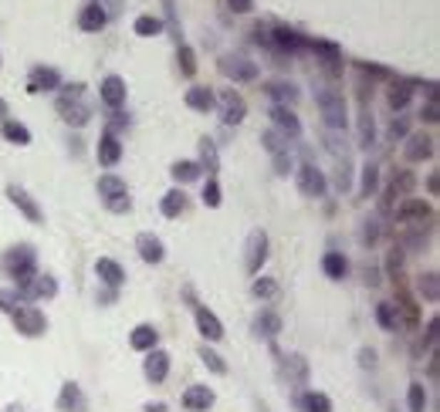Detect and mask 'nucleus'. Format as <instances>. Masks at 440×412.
I'll list each match as a JSON object with an SVG mask.
<instances>
[{"label": "nucleus", "mask_w": 440, "mask_h": 412, "mask_svg": "<svg viewBox=\"0 0 440 412\" xmlns=\"http://www.w3.org/2000/svg\"><path fill=\"white\" fill-rule=\"evenodd\" d=\"M315 105L322 112V122L329 129H346L349 125V108H346V98L339 88H319L315 91Z\"/></svg>", "instance_id": "nucleus-1"}, {"label": "nucleus", "mask_w": 440, "mask_h": 412, "mask_svg": "<svg viewBox=\"0 0 440 412\" xmlns=\"http://www.w3.org/2000/svg\"><path fill=\"white\" fill-rule=\"evenodd\" d=\"M4 271L11 274L17 284H24L27 277H34L38 274V254H34V247H14V250H7V257H4Z\"/></svg>", "instance_id": "nucleus-2"}, {"label": "nucleus", "mask_w": 440, "mask_h": 412, "mask_svg": "<svg viewBox=\"0 0 440 412\" xmlns=\"http://www.w3.org/2000/svg\"><path fill=\"white\" fill-rule=\"evenodd\" d=\"M58 115L65 118L68 125H85L91 118V108L81 102V85H71V88L58 98Z\"/></svg>", "instance_id": "nucleus-3"}, {"label": "nucleus", "mask_w": 440, "mask_h": 412, "mask_svg": "<svg viewBox=\"0 0 440 412\" xmlns=\"http://www.w3.org/2000/svg\"><path fill=\"white\" fill-rule=\"evenodd\" d=\"M11 318H14V328L24 338H38V335H44V328H48V318H44L34 304H17V308L11 311Z\"/></svg>", "instance_id": "nucleus-4"}, {"label": "nucleus", "mask_w": 440, "mask_h": 412, "mask_svg": "<svg viewBox=\"0 0 440 412\" xmlns=\"http://www.w3.org/2000/svg\"><path fill=\"white\" fill-rule=\"evenodd\" d=\"M264 260H268V233H264V230H251V233H247V244H244V271L247 274H258Z\"/></svg>", "instance_id": "nucleus-5"}, {"label": "nucleus", "mask_w": 440, "mask_h": 412, "mask_svg": "<svg viewBox=\"0 0 440 412\" xmlns=\"http://www.w3.org/2000/svg\"><path fill=\"white\" fill-rule=\"evenodd\" d=\"M220 75L231 81H254L258 78V65L244 58V54H224L220 58Z\"/></svg>", "instance_id": "nucleus-6"}, {"label": "nucleus", "mask_w": 440, "mask_h": 412, "mask_svg": "<svg viewBox=\"0 0 440 412\" xmlns=\"http://www.w3.org/2000/svg\"><path fill=\"white\" fill-rule=\"evenodd\" d=\"M298 190L311 200H322L325 190H329V182H325V172L319 166H311V163H301L298 166Z\"/></svg>", "instance_id": "nucleus-7"}, {"label": "nucleus", "mask_w": 440, "mask_h": 412, "mask_svg": "<svg viewBox=\"0 0 440 412\" xmlns=\"http://www.w3.org/2000/svg\"><path fill=\"white\" fill-rule=\"evenodd\" d=\"M17 294H21V301L54 297L58 294V284H54V277H48V274H34V277H27L24 284H17Z\"/></svg>", "instance_id": "nucleus-8"}, {"label": "nucleus", "mask_w": 440, "mask_h": 412, "mask_svg": "<svg viewBox=\"0 0 440 412\" xmlns=\"http://www.w3.org/2000/svg\"><path fill=\"white\" fill-rule=\"evenodd\" d=\"M217 105H220V118H224V125H241V122H244L247 105L234 88L224 91V95L217 98Z\"/></svg>", "instance_id": "nucleus-9"}, {"label": "nucleus", "mask_w": 440, "mask_h": 412, "mask_svg": "<svg viewBox=\"0 0 440 412\" xmlns=\"http://www.w3.org/2000/svg\"><path fill=\"white\" fill-rule=\"evenodd\" d=\"M393 210H396V220H400V223H430V220H434V210H430L424 200H414V196L400 200Z\"/></svg>", "instance_id": "nucleus-10"}, {"label": "nucleus", "mask_w": 440, "mask_h": 412, "mask_svg": "<svg viewBox=\"0 0 440 412\" xmlns=\"http://www.w3.org/2000/svg\"><path fill=\"white\" fill-rule=\"evenodd\" d=\"M268 48H271V51L295 54V51H301V48H309V38H301L291 27H271V44H268Z\"/></svg>", "instance_id": "nucleus-11"}, {"label": "nucleus", "mask_w": 440, "mask_h": 412, "mask_svg": "<svg viewBox=\"0 0 440 412\" xmlns=\"http://www.w3.org/2000/svg\"><path fill=\"white\" fill-rule=\"evenodd\" d=\"M403 155H406V163H424V159L434 155V139H430L427 132H414V135H406Z\"/></svg>", "instance_id": "nucleus-12"}, {"label": "nucleus", "mask_w": 440, "mask_h": 412, "mask_svg": "<svg viewBox=\"0 0 440 412\" xmlns=\"http://www.w3.org/2000/svg\"><path fill=\"white\" fill-rule=\"evenodd\" d=\"M99 98H102L112 112H119V108L126 105V81H122L119 75H109L102 85H99Z\"/></svg>", "instance_id": "nucleus-13"}, {"label": "nucleus", "mask_w": 440, "mask_h": 412, "mask_svg": "<svg viewBox=\"0 0 440 412\" xmlns=\"http://www.w3.org/2000/svg\"><path fill=\"white\" fill-rule=\"evenodd\" d=\"M214 388L210 386H190L186 392H183V409L186 412H207L210 406H214Z\"/></svg>", "instance_id": "nucleus-14"}, {"label": "nucleus", "mask_w": 440, "mask_h": 412, "mask_svg": "<svg viewBox=\"0 0 440 412\" xmlns=\"http://www.w3.org/2000/svg\"><path fill=\"white\" fill-rule=\"evenodd\" d=\"M143 372H146V378H149L153 386H159V382L169 375V355L163 351V348H153V351H149V359L143 361Z\"/></svg>", "instance_id": "nucleus-15"}, {"label": "nucleus", "mask_w": 440, "mask_h": 412, "mask_svg": "<svg viewBox=\"0 0 440 412\" xmlns=\"http://www.w3.org/2000/svg\"><path fill=\"white\" fill-rule=\"evenodd\" d=\"M7 200H11V203L17 206V210H21V213L31 220V223H44V213H41V206L34 203V200H31V196H27L21 186H7Z\"/></svg>", "instance_id": "nucleus-16"}, {"label": "nucleus", "mask_w": 440, "mask_h": 412, "mask_svg": "<svg viewBox=\"0 0 440 412\" xmlns=\"http://www.w3.org/2000/svg\"><path fill=\"white\" fill-rule=\"evenodd\" d=\"M309 48L322 58V68L329 71V75H336L339 68H342V51H339L332 41H309Z\"/></svg>", "instance_id": "nucleus-17"}, {"label": "nucleus", "mask_w": 440, "mask_h": 412, "mask_svg": "<svg viewBox=\"0 0 440 412\" xmlns=\"http://www.w3.org/2000/svg\"><path fill=\"white\" fill-rule=\"evenodd\" d=\"M136 250H139V257H143L146 264H159V260L166 257L163 240H159L156 233H139V237H136Z\"/></svg>", "instance_id": "nucleus-18"}, {"label": "nucleus", "mask_w": 440, "mask_h": 412, "mask_svg": "<svg viewBox=\"0 0 440 412\" xmlns=\"http://www.w3.org/2000/svg\"><path fill=\"white\" fill-rule=\"evenodd\" d=\"M95 153H99V163H102V166H116L119 159H122V142H119V135L112 129L105 132L102 139H99V149H95Z\"/></svg>", "instance_id": "nucleus-19"}, {"label": "nucleus", "mask_w": 440, "mask_h": 412, "mask_svg": "<svg viewBox=\"0 0 440 412\" xmlns=\"http://www.w3.org/2000/svg\"><path fill=\"white\" fill-rule=\"evenodd\" d=\"M196 328H200V335L207 341H220L224 338V324H220V318L210 308H196Z\"/></svg>", "instance_id": "nucleus-20"}, {"label": "nucleus", "mask_w": 440, "mask_h": 412, "mask_svg": "<svg viewBox=\"0 0 440 412\" xmlns=\"http://www.w3.org/2000/svg\"><path fill=\"white\" fill-rule=\"evenodd\" d=\"M414 186H416L414 172H410V169H400V172L393 176V182L386 186V193H389V200H393V203H400V200H406V196L414 193Z\"/></svg>", "instance_id": "nucleus-21"}, {"label": "nucleus", "mask_w": 440, "mask_h": 412, "mask_svg": "<svg viewBox=\"0 0 440 412\" xmlns=\"http://www.w3.org/2000/svg\"><path fill=\"white\" fill-rule=\"evenodd\" d=\"M85 396H81V388L75 386V382H65L61 386V396H58V409L61 412H85Z\"/></svg>", "instance_id": "nucleus-22"}, {"label": "nucleus", "mask_w": 440, "mask_h": 412, "mask_svg": "<svg viewBox=\"0 0 440 412\" xmlns=\"http://www.w3.org/2000/svg\"><path fill=\"white\" fill-rule=\"evenodd\" d=\"M271 118H274V125L285 132V135H291V139H295V135H301V122H298V115L288 108V105H274Z\"/></svg>", "instance_id": "nucleus-23"}, {"label": "nucleus", "mask_w": 440, "mask_h": 412, "mask_svg": "<svg viewBox=\"0 0 440 412\" xmlns=\"http://www.w3.org/2000/svg\"><path fill=\"white\" fill-rule=\"evenodd\" d=\"M95 274H99V277H102V284H109V287H122V281H126V271H122L112 257H99V260H95Z\"/></svg>", "instance_id": "nucleus-24"}, {"label": "nucleus", "mask_w": 440, "mask_h": 412, "mask_svg": "<svg viewBox=\"0 0 440 412\" xmlns=\"http://www.w3.org/2000/svg\"><path fill=\"white\" fill-rule=\"evenodd\" d=\"M393 311H396V328H416V304L414 297L406 294V291H400L396 294V304H393Z\"/></svg>", "instance_id": "nucleus-25"}, {"label": "nucleus", "mask_w": 440, "mask_h": 412, "mask_svg": "<svg viewBox=\"0 0 440 412\" xmlns=\"http://www.w3.org/2000/svg\"><path fill=\"white\" fill-rule=\"evenodd\" d=\"M156 341H159V331H156L153 324H136L129 335V345L136 348V351H153Z\"/></svg>", "instance_id": "nucleus-26"}, {"label": "nucleus", "mask_w": 440, "mask_h": 412, "mask_svg": "<svg viewBox=\"0 0 440 412\" xmlns=\"http://www.w3.org/2000/svg\"><path fill=\"white\" fill-rule=\"evenodd\" d=\"M78 27H81V31H89V34L102 31L105 27V11L99 7V4H85L81 14H78Z\"/></svg>", "instance_id": "nucleus-27"}, {"label": "nucleus", "mask_w": 440, "mask_h": 412, "mask_svg": "<svg viewBox=\"0 0 440 412\" xmlns=\"http://www.w3.org/2000/svg\"><path fill=\"white\" fill-rule=\"evenodd\" d=\"M183 102L190 105L194 112H210L214 105H217V98H214V91L204 88V85H194V88H186V98Z\"/></svg>", "instance_id": "nucleus-28"}, {"label": "nucleus", "mask_w": 440, "mask_h": 412, "mask_svg": "<svg viewBox=\"0 0 440 412\" xmlns=\"http://www.w3.org/2000/svg\"><path fill=\"white\" fill-rule=\"evenodd\" d=\"M99 196H102V203H109V200H119V196H129V190H126V180H119V176H99Z\"/></svg>", "instance_id": "nucleus-29"}, {"label": "nucleus", "mask_w": 440, "mask_h": 412, "mask_svg": "<svg viewBox=\"0 0 440 412\" xmlns=\"http://www.w3.org/2000/svg\"><path fill=\"white\" fill-rule=\"evenodd\" d=\"M61 85V75L54 68H34L31 71V91H51Z\"/></svg>", "instance_id": "nucleus-30"}, {"label": "nucleus", "mask_w": 440, "mask_h": 412, "mask_svg": "<svg viewBox=\"0 0 440 412\" xmlns=\"http://www.w3.org/2000/svg\"><path fill=\"white\" fill-rule=\"evenodd\" d=\"M268 95L274 98V105H288V108L298 102V88L291 81H271V85H268Z\"/></svg>", "instance_id": "nucleus-31"}, {"label": "nucleus", "mask_w": 440, "mask_h": 412, "mask_svg": "<svg viewBox=\"0 0 440 412\" xmlns=\"http://www.w3.org/2000/svg\"><path fill=\"white\" fill-rule=\"evenodd\" d=\"M196 166H200V172L207 169L210 176H214V172L220 169V155H217V145H214V139H200V163H196Z\"/></svg>", "instance_id": "nucleus-32"}, {"label": "nucleus", "mask_w": 440, "mask_h": 412, "mask_svg": "<svg viewBox=\"0 0 440 412\" xmlns=\"http://www.w3.org/2000/svg\"><path fill=\"white\" fill-rule=\"evenodd\" d=\"M322 271L329 274L332 281H342V277L349 274V260L342 257V254H336V250H332V254H325V257H322Z\"/></svg>", "instance_id": "nucleus-33"}, {"label": "nucleus", "mask_w": 440, "mask_h": 412, "mask_svg": "<svg viewBox=\"0 0 440 412\" xmlns=\"http://www.w3.org/2000/svg\"><path fill=\"white\" fill-rule=\"evenodd\" d=\"M410 98H414V85H410V81H396V85L389 88V108H393V112H403V108L410 105Z\"/></svg>", "instance_id": "nucleus-34"}, {"label": "nucleus", "mask_w": 440, "mask_h": 412, "mask_svg": "<svg viewBox=\"0 0 440 412\" xmlns=\"http://www.w3.org/2000/svg\"><path fill=\"white\" fill-rule=\"evenodd\" d=\"M254 331L264 338H278V331H281V318L274 314V311H261L258 321H254Z\"/></svg>", "instance_id": "nucleus-35"}, {"label": "nucleus", "mask_w": 440, "mask_h": 412, "mask_svg": "<svg viewBox=\"0 0 440 412\" xmlns=\"http://www.w3.org/2000/svg\"><path fill=\"white\" fill-rule=\"evenodd\" d=\"M159 210H163V217H180L183 210H186V196H183V190H169L166 196H163V203H159Z\"/></svg>", "instance_id": "nucleus-36"}, {"label": "nucleus", "mask_w": 440, "mask_h": 412, "mask_svg": "<svg viewBox=\"0 0 440 412\" xmlns=\"http://www.w3.org/2000/svg\"><path fill=\"white\" fill-rule=\"evenodd\" d=\"M0 135H4L7 142H14V145H27V142H31V132H27V125H21V122H11V118L0 125Z\"/></svg>", "instance_id": "nucleus-37"}, {"label": "nucleus", "mask_w": 440, "mask_h": 412, "mask_svg": "<svg viewBox=\"0 0 440 412\" xmlns=\"http://www.w3.org/2000/svg\"><path fill=\"white\" fill-rule=\"evenodd\" d=\"M373 142H376V122H373V112L363 105V112H359V145L369 149Z\"/></svg>", "instance_id": "nucleus-38"}, {"label": "nucleus", "mask_w": 440, "mask_h": 412, "mask_svg": "<svg viewBox=\"0 0 440 412\" xmlns=\"http://www.w3.org/2000/svg\"><path fill=\"white\" fill-rule=\"evenodd\" d=\"M132 31H136L139 38H156V34L163 31V21H159V17H153V14H143V17H136Z\"/></svg>", "instance_id": "nucleus-39"}, {"label": "nucleus", "mask_w": 440, "mask_h": 412, "mask_svg": "<svg viewBox=\"0 0 440 412\" xmlns=\"http://www.w3.org/2000/svg\"><path fill=\"white\" fill-rule=\"evenodd\" d=\"M416 291H420V297H427V301H437V297H440V277L434 271H430V274H420Z\"/></svg>", "instance_id": "nucleus-40"}, {"label": "nucleus", "mask_w": 440, "mask_h": 412, "mask_svg": "<svg viewBox=\"0 0 440 412\" xmlns=\"http://www.w3.org/2000/svg\"><path fill=\"white\" fill-rule=\"evenodd\" d=\"M301 409L305 412H332V399H329L325 392H309V396L301 399Z\"/></svg>", "instance_id": "nucleus-41"}, {"label": "nucleus", "mask_w": 440, "mask_h": 412, "mask_svg": "<svg viewBox=\"0 0 440 412\" xmlns=\"http://www.w3.org/2000/svg\"><path fill=\"white\" fill-rule=\"evenodd\" d=\"M251 291H254V297H261V301H274V297L281 294V291H278V281H271V277H258V281L251 284Z\"/></svg>", "instance_id": "nucleus-42"}, {"label": "nucleus", "mask_w": 440, "mask_h": 412, "mask_svg": "<svg viewBox=\"0 0 440 412\" xmlns=\"http://www.w3.org/2000/svg\"><path fill=\"white\" fill-rule=\"evenodd\" d=\"M406 406H410V412H427V392H424V386H420V382H410Z\"/></svg>", "instance_id": "nucleus-43"}, {"label": "nucleus", "mask_w": 440, "mask_h": 412, "mask_svg": "<svg viewBox=\"0 0 440 412\" xmlns=\"http://www.w3.org/2000/svg\"><path fill=\"white\" fill-rule=\"evenodd\" d=\"M261 142H264V149H268V153H288V135L285 132H264V135H261Z\"/></svg>", "instance_id": "nucleus-44"}, {"label": "nucleus", "mask_w": 440, "mask_h": 412, "mask_svg": "<svg viewBox=\"0 0 440 412\" xmlns=\"http://www.w3.org/2000/svg\"><path fill=\"white\" fill-rule=\"evenodd\" d=\"M169 172H173V180L176 182H194L196 176H200V166H196V163H176Z\"/></svg>", "instance_id": "nucleus-45"}, {"label": "nucleus", "mask_w": 440, "mask_h": 412, "mask_svg": "<svg viewBox=\"0 0 440 412\" xmlns=\"http://www.w3.org/2000/svg\"><path fill=\"white\" fill-rule=\"evenodd\" d=\"M176 61H180V71H183L186 78L196 75V54H194V48L180 44V51H176Z\"/></svg>", "instance_id": "nucleus-46"}, {"label": "nucleus", "mask_w": 440, "mask_h": 412, "mask_svg": "<svg viewBox=\"0 0 440 412\" xmlns=\"http://www.w3.org/2000/svg\"><path fill=\"white\" fill-rule=\"evenodd\" d=\"M376 321L383 324L386 331H396V311H393V304H376Z\"/></svg>", "instance_id": "nucleus-47"}, {"label": "nucleus", "mask_w": 440, "mask_h": 412, "mask_svg": "<svg viewBox=\"0 0 440 412\" xmlns=\"http://www.w3.org/2000/svg\"><path fill=\"white\" fill-rule=\"evenodd\" d=\"M376 190H379V166H369L363 169V196H376Z\"/></svg>", "instance_id": "nucleus-48"}, {"label": "nucleus", "mask_w": 440, "mask_h": 412, "mask_svg": "<svg viewBox=\"0 0 440 412\" xmlns=\"http://www.w3.org/2000/svg\"><path fill=\"white\" fill-rule=\"evenodd\" d=\"M200 359H204V365H207L210 372H217V375L227 372V365H224V359H220L217 351H210V348H200Z\"/></svg>", "instance_id": "nucleus-49"}, {"label": "nucleus", "mask_w": 440, "mask_h": 412, "mask_svg": "<svg viewBox=\"0 0 440 412\" xmlns=\"http://www.w3.org/2000/svg\"><path fill=\"white\" fill-rule=\"evenodd\" d=\"M166 4V24H169V34L180 41V21H176V0H163Z\"/></svg>", "instance_id": "nucleus-50"}, {"label": "nucleus", "mask_w": 440, "mask_h": 412, "mask_svg": "<svg viewBox=\"0 0 440 412\" xmlns=\"http://www.w3.org/2000/svg\"><path fill=\"white\" fill-rule=\"evenodd\" d=\"M204 203H207L210 210H217V206H220V186H217V180H207V186H204Z\"/></svg>", "instance_id": "nucleus-51"}, {"label": "nucleus", "mask_w": 440, "mask_h": 412, "mask_svg": "<svg viewBox=\"0 0 440 412\" xmlns=\"http://www.w3.org/2000/svg\"><path fill=\"white\" fill-rule=\"evenodd\" d=\"M17 304H24V301H21V294H17V291H11V287H4V291H0V308L14 311Z\"/></svg>", "instance_id": "nucleus-52"}, {"label": "nucleus", "mask_w": 440, "mask_h": 412, "mask_svg": "<svg viewBox=\"0 0 440 412\" xmlns=\"http://www.w3.org/2000/svg\"><path fill=\"white\" fill-rule=\"evenodd\" d=\"M285 369H288V375H295L298 382H301V378H305V372H309V369H305V359H301V355H291Z\"/></svg>", "instance_id": "nucleus-53"}, {"label": "nucleus", "mask_w": 440, "mask_h": 412, "mask_svg": "<svg viewBox=\"0 0 440 412\" xmlns=\"http://www.w3.org/2000/svg\"><path fill=\"white\" fill-rule=\"evenodd\" d=\"M410 135V122L406 118H393V125H389V139L396 142V139H406Z\"/></svg>", "instance_id": "nucleus-54"}, {"label": "nucleus", "mask_w": 440, "mask_h": 412, "mask_svg": "<svg viewBox=\"0 0 440 412\" xmlns=\"http://www.w3.org/2000/svg\"><path fill=\"white\" fill-rule=\"evenodd\" d=\"M359 237H363V244H376V237H379V220H366Z\"/></svg>", "instance_id": "nucleus-55"}, {"label": "nucleus", "mask_w": 440, "mask_h": 412, "mask_svg": "<svg viewBox=\"0 0 440 412\" xmlns=\"http://www.w3.org/2000/svg\"><path fill=\"white\" fill-rule=\"evenodd\" d=\"M359 71H363V75H373V78H389V68L369 65V61H359Z\"/></svg>", "instance_id": "nucleus-56"}, {"label": "nucleus", "mask_w": 440, "mask_h": 412, "mask_svg": "<svg viewBox=\"0 0 440 412\" xmlns=\"http://www.w3.org/2000/svg\"><path fill=\"white\" fill-rule=\"evenodd\" d=\"M288 169H291V155L278 153L274 155V172H278V176H288Z\"/></svg>", "instance_id": "nucleus-57"}, {"label": "nucleus", "mask_w": 440, "mask_h": 412, "mask_svg": "<svg viewBox=\"0 0 440 412\" xmlns=\"http://www.w3.org/2000/svg\"><path fill=\"white\" fill-rule=\"evenodd\" d=\"M105 206H109L112 213H129V210H132V200H129V196H119V200H109Z\"/></svg>", "instance_id": "nucleus-58"}, {"label": "nucleus", "mask_w": 440, "mask_h": 412, "mask_svg": "<svg viewBox=\"0 0 440 412\" xmlns=\"http://www.w3.org/2000/svg\"><path fill=\"white\" fill-rule=\"evenodd\" d=\"M420 118H424V122H437V98H427V105H424V108H420Z\"/></svg>", "instance_id": "nucleus-59"}, {"label": "nucleus", "mask_w": 440, "mask_h": 412, "mask_svg": "<svg viewBox=\"0 0 440 412\" xmlns=\"http://www.w3.org/2000/svg\"><path fill=\"white\" fill-rule=\"evenodd\" d=\"M437 328H440V321H437V318H430V321H427V335H424V341H427L430 348L437 345Z\"/></svg>", "instance_id": "nucleus-60"}, {"label": "nucleus", "mask_w": 440, "mask_h": 412, "mask_svg": "<svg viewBox=\"0 0 440 412\" xmlns=\"http://www.w3.org/2000/svg\"><path fill=\"white\" fill-rule=\"evenodd\" d=\"M227 4H231L234 14H247L251 7H254V0H227Z\"/></svg>", "instance_id": "nucleus-61"}, {"label": "nucleus", "mask_w": 440, "mask_h": 412, "mask_svg": "<svg viewBox=\"0 0 440 412\" xmlns=\"http://www.w3.org/2000/svg\"><path fill=\"white\" fill-rule=\"evenodd\" d=\"M437 186H440V180H437V172H434V176H430V180H427V190H430V196H437Z\"/></svg>", "instance_id": "nucleus-62"}, {"label": "nucleus", "mask_w": 440, "mask_h": 412, "mask_svg": "<svg viewBox=\"0 0 440 412\" xmlns=\"http://www.w3.org/2000/svg\"><path fill=\"white\" fill-rule=\"evenodd\" d=\"M146 412H166V406H163V402H149V406H146Z\"/></svg>", "instance_id": "nucleus-63"}, {"label": "nucleus", "mask_w": 440, "mask_h": 412, "mask_svg": "<svg viewBox=\"0 0 440 412\" xmlns=\"http://www.w3.org/2000/svg\"><path fill=\"white\" fill-rule=\"evenodd\" d=\"M0 122H7V102L0 98Z\"/></svg>", "instance_id": "nucleus-64"}]
</instances>
